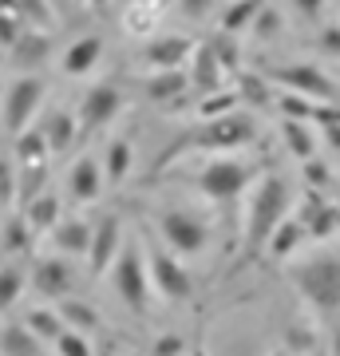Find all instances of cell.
Wrapping results in <instances>:
<instances>
[{"instance_id":"1","label":"cell","mask_w":340,"mask_h":356,"mask_svg":"<svg viewBox=\"0 0 340 356\" xmlns=\"http://www.w3.org/2000/svg\"><path fill=\"white\" fill-rule=\"evenodd\" d=\"M289 202H293V186L285 175H265L253 182L245 210H241V254L245 257L265 254L273 229L289 218Z\"/></svg>"},{"instance_id":"2","label":"cell","mask_w":340,"mask_h":356,"mask_svg":"<svg viewBox=\"0 0 340 356\" xmlns=\"http://www.w3.org/2000/svg\"><path fill=\"white\" fill-rule=\"evenodd\" d=\"M289 281L321 317H340V254H309L289 261Z\"/></svg>"},{"instance_id":"3","label":"cell","mask_w":340,"mask_h":356,"mask_svg":"<svg viewBox=\"0 0 340 356\" xmlns=\"http://www.w3.org/2000/svg\"><path fill=\"white\" fill-rule=\"evenodd\" d=\"M253 182H257L253 166L241 163V159H234V154H214V159L194 175V186L202 191V198H210V202H218V206L241 198Z\"/></svg>"},{"instance_id":"4","label":"cell","mask_w":340,"mask_h":356,"mask_svg":"<svg viewBox=\"0 0 340 356\" xmlns=\"http://www.w3.org/2000/svg\"><path fill=\"white\" fill-rule=\"evenodd\" d=\"M111 285L119 293V301H123L131 313H147L151 309V269H147V254H143V245H127L119 250V257L111 261Z\"/></svg>"},{"instance_id":"5","label":"cell","mask_w":340,"mask_h":356,"mask_svg":"<svg viewBox=\"0 0 340 356\" xmlns=\"http://www.w3.org/2000/svg\"><path fill=\"white\" fill-rule=\"evenodd\" d=\"M253 135H257V127H253V119H245V115H218V119H206V127L194 131V135H186V143L182 147H175L170 154L178 151H218V154H234L238 147H250ZM166 154V159H170Z\"/></svg>"},{"instance_id":"6","label":"cell","mask_w":340,"mask_h":356,"mask_svg":"<svg viewBox=\"0 0 340 356\" xmlns=\"http://www.w3.org/2000/svg\"><path fill=\"white\" fill-rule=\"evenodd\" d=\"M159 238L178 257H198L210 245V222H202V214L182 210V206L178 210H163L159 214Z\"/></svg>"},{"instance_id":"7","label":"cell","mask_w":340,"mask_h":356,"mask_svg":"<svg viewBox=\"0 0 340 356\" xmlns=\"http://www.w3.org/2000/svg\"><path fill=\"white\" fill-rule=\"evenodd\" d=\"M143 254H147V269H151L154 293H163L166 301H175V305L190 301V293H194V277H190V269L182 266V257H178L175 250L159 245V242H147Z\"/></svg>"},{"instance_id":"8","label":"cell","mask_w":340,"mask_h":356,"mask_svg":"<svg viewBox=\"0 0 340 356\" xmlns=\"http://www.w3.org/2000/svg\"><path fill=\"white\" fill-rule=\"evenodd\" d=\"M44 79L40 76H20L13 79V88L4 91V107H0V123H4V131L8 135H24L32 123H36L40 115V103H44Z\"/></svg>"},{"instance_id":"9","label":"cell","mask_w":340,"mask_h":356,"mask_svg":"<svg viewBox=\"0 0 340 356\" xmlns=\"http://www.w3.org/2000/svg\"><path fill=\"white\" fill-rule=\"evenodd\" d=\"M123 111V91L115 83H95V88L83 95V103L76 107V131H79V143L95 139L115 115Z\"/></svg>"},{"instance_id":"10","label":"cell","mask_w":340,"mask_h":356,"mask_svg":"<svg viewBox=\"0 0 340 356\" xmlns=\"http://www.w3.org/2000/svg\"><path fill=\"white\" fill-rule=\"evenodd\" d=\"M119 250H123V218L103 214L99 226H91V245H88V257H83L91 277H103L111 269V261L119 257Z\"/></svg>"},{"instance_id":"11","label":"cell","mask_w":340,"mask_h":356,"mask_svg":"<svg viewBox=\"0 0 340 356\" xmlns=\"http://www.w3.org/2000/svg\"><path fill=\"white\" fill-rule=\"evenodd\" d=\"M32 285L40 289V297H51V301H63L76 289V269L67 266L63 257H48V261H36L32 269Z\"/></svg>"},{"instance_id":"12","label":"cell","mask_w":340,"mask_h":356,"mask_svg":"<svg viewBox=\"0 0 340 356\" xmlns=\"http://www.w3.org/2000/svg\"><path fill=\"white\" fill-rule=\"evenodd\" d=\"M103 166L91 159V154H79L76 163H72V170H67V194H72V202H79V206H88V202H95L103 194Z\"/></svg>"},{"instance_id":"13","label":"cell","mask_w":340,"mask_h":356,"mask_svg":"<svg viewBox=\"0 0 340 356\" xmlns=\"http://www.w3.org/2000/svg\"><path fill=\"white\" fill-rule=\"evenodd\" d=\"M281 83V88H289V91H297V95H313V99H328V95H337V83L328 76H321L316 67H309V64H297V67H281L277 76H273Z\"/></svg>"},{"instance_id":"14","label":"cell","mask_w":340,"mask_h":356,"mask_svg":"<svg viewBox=\"0 0 340 356\" xmlns=\"http://www.w3.org/2000/svg\"><path fill=\"white\" fill-rule=\"evenodd\" d=\"M99 60H103V36H95V32H91V36H79V40H72V44H67L60 67H63V76H88Z\"/></svg>"},{"instance_id":"15","label":"cell","mask_w":340,"mask_h":356,"mask_svg":"<svg viewBox=\"0 0 340 356\" xmlns=\"http://www.w3.org/2000/svg\"><path fill=\"white\" fill-rule=\"evenodd\" d=\"M190 40L186 36H163V40H154V44H147L143 48V60L154 67V72H170V67H178L182 60L190 56Z\"/></svg>"},{"instance_id":"16","label":"cell","mask_w":340,"mask_h":356,"mask_svg":"<svg viewBox=\"0 0 340 356\" xmlns=\"http://www.w3.org/2000/svg\"><path fill=\"white\" fill-rule=\"evenodd\" d=\"M51 242L60 254H79L88 257V245H91V226L88 222H79V218H60L56 226H51Z\"/></svg>"},{"instance_id":"17","label":"cell","mask_w":340,"mask_h":356,"mask_svg":"<svg viewBox=\"0 0 340 356\" xmlns=\"http://www.w3.org/2000/svg\"><path fill=\"white\" fill-rule=\"evenodd\" d=\"M305 238H309V229H305L301 218H285V222L273 229V238H269V245H265V254L277 257V261H293Z\"/></svg>"},{"instance_id":"18","label":"cell","mask_w":340,"mask_h":356,"mask_svg":"<svg viewBox=\"0 0 340 356\" xmlns=\"http://www.w3.org/2000/svg\"><path fill=\"white\" fill-rule=\"evenodd\" d=\"M131 170H135V147H131L127 139L107 143V159H103V178H107V186L127 182V178H131Z\"/></svg>"},{"instance_id":"19","label":"cell","mask_w":340,"mask_h":356,"mask_svg":"<svg viewBox=\"0 0 340 356\" xmlns=\"http://www.w3.org/2000/svg\"><path fill=\"white\" fill-rule=\"evenodd\" d=\"M0 353L4 356H44V341L28 325H8V329H0Z\"/></svg>"},{"instance_id":"20","label":"cell","mask_w":340,"mask_h":356,"mask_svg":"<svg viewBox=\"0 0 340 356\" xmlns=\"http://www.w3.org/2000/svg\"><path fill=\"white\" fill-rule=\"evenodd\" d=\"M8 51H13V60L20 67H40L48 60V36H44L40 28H24V36L16 40Z\"/></svg>"},{"instance_id":"21","label":"cell","mask_w":340,"mask_h":356,"mask_svg":"<svg viewBox=\"0 0 340 356\" xmlns=\"http://www.w3.org/2000/svg\"><path fill=\"white\" fill-rule=\"evenodd\" d=\"M24 218L36 234H51V226L60 222V198H56V194H36V198H28Z\"/></svg>"},{"instance_id":"22","label":"cell","mask_w":340,"mask_h":356,"mask_svg":"<svg viewBox=\"0 0 340 356\" xmlns=\"http://www.w3.org/2000/svg\"><path fill=\"white\" fill-rule=\"evenodd\" d=\"M44 139H48V151H67L72 143H79V131H76V115L67 111H56L44 123Z\"/></svg>"},{"instance_id":"23","label":"cell","mask_w":340,"mask_h":356,"mask_svg":"<svg viewBox=\"0 0 340 356\" xmlns=\"http://www.w3.org/2000/svg\"><path fill=\"white\" fill-rule=\"evenodd\" d=\"M281 131H285V147H289L301 163H309L316 154V143H313V131H309V119H285L281 123Z\"/></svg>"},{"instance_id":"24","label":"cell","mask_w":340,"mask_h":356,"mask_svg":"<svg viewBox=\"0 0 340 356\" xmlns=\"http://www.w3.org/2000/svg\"><path fill=\"white\" fill-rule=\"evenodd\" d=\"M24 325L36 332L44 344H56V337L67 329V321L60 317V309H32V313L24 317Z\"/></svg>"},{"instance_id":"25","label":"cell","mask_w":340,"mask_h":356,"mask_svg":"<svg viewBox=\"0 0 340 356\" xmlns=\"http://www.w3.org/2000/svg\"><path fill=\"white\" fill-rule=\"evenodd\" d=\"M24 285H28V277L20 266H0V313H8L24 297Z\"/></svg>"},{"instance_id":"26","label":"cell","mask_w":340,"mask_h":356,"mask_svg":"<svg viewBox=\"0 0 340 356\" xmlns=\"http://www.w3.org/2000/svg\"><path fill=\"white\" fill-rule=\"evenodd\" d=\"M60 317L67 321L72 329H79V332H88V329L99 325V313H95L88 301H79V297H63L60 301Z\"/></svg>"},{"instance_id":"27","label":"cell","mask_w":340,"mask_h":356,"mask_svg":"<svg viewBox=\"0 0 340 356\" xmlns=\"http://www.w3.org/2000/svg\"><path fill=\"white\" fill-rule=\"evenodd\" d=\"M182 88H186V76H182L178 67H170V72H154L151 83H147V91H151L154 103H170V95H178Z\"/></svg>"},{"instance_id":"28","label":"cell","mask_w":340,"mask_h":356,"mask_svg":"<svg viewBox=\"0 0 340 356\" xmlns=\"http://www.w3.org/2000/svg\"><path fill=\"white\" fill-rule=\"evenodd\" d=\"M56 353L60 356H95V348H91V341H88V332H79V329H67L56 337Z\"/></svg>"},{"instance_id":"29","label":"cell","mask_w":340,"mask_h":356,"mask_svg":"<svg viewBox=\"0 0 340 356\" xmlns=\"http://www.w3.org/2000/svg\"><path fill=\"white\" fill-rule=\"evenodd\" d=\"M32 238H36V229L28 226V218L20 214L13 226H8V238H4V245H8V250H28V245H32Z\"/></svg>"},{"instance_id":"30","label":"cell","mask_w":340,"mask_h":356,"mask_svg":"<svg viewBox=\"0 0 340 356\" xmlns=\"http://www.w3.org/2000/svg\"><path fill=\"white\" fill-rule=\"evenodd\" d=\"M24 36V24H20V13H0V48L8 51L16 40Z\"/></svg>"},{"instance_id":"31","label":"cell","mask_w":340,"mask_h":356,"mask_svg":"<svg viewBox=\"0 0 340 356\" xmlns=\"http://www.w3.org/2000/svg\"><path fill=\"white\" fill-rule=\"evenodd\" d=\"M13 191H16V170H8V163L0 159V202H13Z\"/></svg>"},{"instance_id":"32","label":"cell","mask_w":340,"mask_h":356,"mask_svg":"<svg viewBox=\"0 0 340 356\" xmlns=\"http://www.w3.org/2000/svg\"><path fill=\"white\" fill-rule=\"evenodd\" d=\"M325 139L332 143V151H340V115L328 111V127H325Z\"/></svg>"},{"instance_id":"33","label":"cell","mask_w":340,"mask_h":356,"mask_svg":"<svg viewBox=\"0 0 340 356\" xmlns=\"http://www.w3.org/2000/svg\"><path fill=\"white\" fill-rule=\"evenodd\" d=\"M250 8H253V0H250V4H238V13L229 8V16H226V28H238V24H245V20L253 16Z\"/></svg>"},{"instance_id":"34","label":"cell","mask_w":340,"mask_h":356,"mask_svg":"<svg viewBox=\"0 0 340 356\" xmlns=\"http://www.w3.org/2000/svg\"><path fill=\"white\" fill-rule=\"evenodd\" d=\"M325 51H332V56H340V28H332V32H325Z\"/></svg>"},{"instance_id":"35","label":"cell","mask_w":340,"mask_h":356,"mask_svg":"<svg viewBox=\"0 0 340 356\" xmlns=\"http://www.w3.org/2000/svg\"><path fill=\"white\" fill-rule=\"evenodd\" d=\"M321 4H325V0H297V8H301L305 16H316L321 13Z\"/></svg>"},{"instance_id":"36","label":"cell","mask_w":340,"mask_h":356,"mask_svg":"<svg viewBox=\"0 0 340 356\" xmlns=\"http://www.w3.org/2000/svg\"><path fill=\"white\" fill-rule=\"evenodd\" d=\"M0 13H16V0H0Z\"/></svg>"},{"instance_id":"37","label":"cell","mask_w":340,"mask_h":356,"mask_svg":"<svg viewBox=\"0 0 340 356\" xmlns=\"http://www.w3.org/2000/svg\"><path fill=\"white\" fill-rule=\"evenodd\" d=\"M88 4H91V8H103V4H107V0H88Z\"/></svg>"},{"instance_id":"38","label":"cell","mask_w":340,"mask_h":356,"mask_svg":"<svg viewBox=\"0 0 340 356\" xmlns=\"http://www.w3.org/2000/svg\"><path fill=\"white\" fill-rule=\"evenodd\" d=\"M119 4H123V8H131V4H135V0H119Z\"/></svg>"},{"instance_id":"39","label":"cell","mask_w":340,"mask_h":356,"mask_svg":"<svg viewBox=\"0 0 340 356\" xmlns=\"http://www.w3.org/2000/svg\"><path fill=\"white\" fill-rule=\"evenodd\" d=\"M0 64H4V48H0Z\"/></svg>"}]
</instances>
